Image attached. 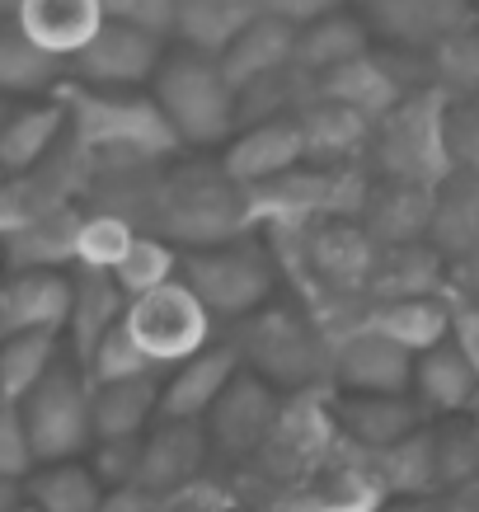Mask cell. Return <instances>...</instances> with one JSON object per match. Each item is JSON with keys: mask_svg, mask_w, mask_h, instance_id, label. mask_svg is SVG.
Instances as JSON below:
<instances>
[{"mask_svg": "<svg viewBox=\"0 0 479 512\" xmlns=\"http://www.w3.org/2000/svg\"><path fill=\"white\" fill-rule=\"evenodd\" d=\"M376 264H381V245L362 221L325 217L315 231H306V273L320 282V292L367 296Z\"/></svg>", "mask_w": 479, "mask_h": 512, "instance_id": "8fae6325", "label": "cell"}, {"mask_svg": "<svg viewBox=\"0 0 479 512\" xmlns=\"http://www.w3.org/2000/svg\"><path fill=\"white\" fill-rule=\"evenodd\" d=\"M433 461L442 494L479 484V423L470 414H447L433 423Z\"/></svg>", "mask_w": 479, "mask_h": 512, "instance_id": "8d00e7d4", "label": "cell"}, {"mask_svg": "<svg viewBox=\"0 0 479 512\" xmlns=\"http://www.w3.org/2000/svg\"><path fill=\"white\" fill-rule=\"evenodd\" d=\"M376 461L381 466L376 470V480L386 484V494H428V489H437V461H433V428L423 423L418 433H409L404 442H395V447L376 451Z\"/></svg>", "mask_w": 479, "mask_h": 512, "instance_id": "74e56055", "label": "cell"}, {"mask_svg": "<svg viewBox=\"0 0 479 512\" xmlns=\"http://www.w3.org/2000/svg\"><path fill=\"white\" fill-rule=\"evenodd\" d=\"M160 381L165 372H141L94 386V437H146L160 419Z\"/></svg>", "mask_w": 479, "mask_h": 512, "instance_id": "4316f807", "label": "cell"}, {"mask_svg": "<svg viewBox=\"0 0 479 512\" xmlns=\"http://www.w3.org/2000/svg\"><path fill=\"white\" fill-rule=\"evenodd\" d=\"M179 259H184V249L174 245V240L137 231L132 249H127L123 259H118V268H113V282H118V287H123V296L132 301V296L151 292V287H160V282L179 278Z\"/></svg>", "mask_w": 479, "mask_h": 512, "instance_id": "f35d334b", "label": "cell"}, {"mask_svg": "<svg viewBox=\"0 0 479 512\" xmlns=\"http://www.w3.org/2000/svg\"><path fill=\"white\" fill-rule=\"evenodd\" d=\"M362 24L386 33L390 43L428 52L470 24V0H362Z\"/></svg>", "mask_w": 479, "mask_h": 512, "instance_id": "ac0fdd59", "label": "cell"}, {"mask_svg": "<svg viewBox=\"0 0 479 512\" xmlns=\"http://www.w3.org/2000/svg\"><path fill=\"white\" fill-rule=\"evenodd\" d=\"M217 62H221V71L231 76L235 90H249V85H259V80L296 66V24L273 15V10H263V15L221 52Z\"/></svg>", "mask_w": 479, "mask_h": 512, "instance_id": "ffe728a7", "label": "cell"}, {"mask_svg": "<svg viewBox=\"0 0 479 512\" xmlns=\"http://www.w3.org/2000/svg\"><path fill=\"white\" fill-rule=\"evenodd\" d=\"M282 419V400H278V386H268L259 372H249L240 367L235 381L221 390V400L207 409V442L212 451H226V456H249V451H259L273 428Z\"/></svg>", "mask_w": 479, "mask_h": 512, "instance_id": "30bf717a", "label": "cell"}, {"mask_svg": "<svg viewBox=\"0 0 479 512\" xmlns=\"http://www.w3.org/2000/svg\"><path fill=\"white\" fill-rule=\"evenodd\" d=\"M451 268L428 240H409V245L381 249V264L371 273L367 301H395V296H433L447 292Z\"/></svg>", "mask_w": 479, "mask_h": 512, "instance_id": "83f0119b", "label": "cell"}, {"mask_svg": "<svg viewBox=\"0 0 479 512\" xmlns=\"http://www.w3.org/2000/svg\"><path fill=\"white\" fill-rule=\"evenodd\" d=\"M24 494L43 512H104V484H99L85 456L38 466L24 480Z\"/></svg>", "mask_w": 479, "mask_h": 512, "instance_id": "1f68e13d", "label": "cell"}, {"mask_svg": "<svg viewBox=\"0 0 479 512\" xmlns=\"http://www.w3.org/2000/svg\"><path fill=\"white\" fill-rule=\"evenodd\" d=\"M66 132V104H29V109H10V118L0 123V170L5 174H24L33 165H43L57 141Z\"/></svg>", "mask_w": 479, "mask_h": 512, "instance_id": "f1b7e54d", "label": "cell"}, {"mask_svg": "<svg viewBox=\"0 0 479 512\" xmlns=\"http://www.w3.org/2000/svg\"><path fill=\"white\" fill-rule=\"evenodd\" d=\"M428 245L456 264L479 245V174L456 170L433 188V217H428Z\"/></svg>", "mask_w": 479, "mask_h": 512, "instance_id": "484cf974", "label": "cell"}, {"mask_svg": "<svg viewBox=\"0 0 479 512\" xmlns=\"http://www.w3.org/2000/svg\"><path fill=\"white\" fill-rule=\"evenodd\" d=\"M155 104L188 146H221L240 127V90L207 52H174L155 71Z\"/></svg>", "mask_w": 479, "mask_h": 512, "instance_id": "3957f363", "label": "cell"}, {"mask_svg": "<svg viewBox=\"0 0 479 512\" xmlns=\"http://www.w3.org/2000/svg\"><path fill=\"white\" fill-rule=\"evenodd\" d=\"M343 0H268V10L273 15H282V19H292L296 29L301 24H310V19H320V15H334Z\"/></svg>", "mask_w": 479, "mask_h": 512, "instance_id": "c3c4849f", "label": "cell"}, {"mask_svg": "<svg viewBox=\"0 0 479 512\" xmlns=\"http://www.w3.org/2000/svg\"><path fill=\"white\" fill-rule=\"evenodd\" d=\"M123 325L141 343V353L151 357L160 372H170L184 357H193L198 348L212 343L217 320H212V311L202 306L198 292L184 278H170L151 287V292L132 296L123 311Z\"/></svg>", "mask_w": 479, "mask_h": 512, "instance_id": "ba28073f", "label": "cell"}, {"mask_svg": "<svg viewBox=\"0 0 479 512\" xmlns=\"http://www.w3.org/2000/svg\"><path fill=\"white\" fill-rule=\"evenodd\" d=\"M235 353L278 390H315L329 381V339L296 306L263 301L254 315L235 320Z\"/></svg>", "mask_w": 479, "mask_h": 512, "instance_id": "7a4b0ae2", "label": "cell"}, {"mask_svg": "<svg viewBox=\"0 0 479 512\" xmlns=\"http://www.w3.org/2000/svg\"><path fill=\"white\" fill-rule=\"evenodd\" d=\"M179 278L198 292V301L212 311V320H245L273 301L278 292V259L268 245H254L249 235H235L226 245L184 249Z\"/></svg>", "mask_w": 479, "mask_h": 512, "instance_id": "5b68a950", "label": "cell"}, {"mask_svg": "<svg viewBox=\"0 0 479 512\" xmlns=\"http://www.w3.org/2000/svg\"><path fill=\"white\" fill-rule=\"evenodd\" d=\"M447 339L461 348V357L479 372V301L451 292V329H447Z\"/></svg>", "mask_w": 479, "mask_h": 512, "instance_id": "7dc6e473", "label": "cell"}, {"mask_svg": "<svg viewBox=\"0 0 479 512\" xmlns=\"http://www.w3.org/2000/svg\"><path fill=\"white\" fill-rule=\"evenodd\" d=\"M0 339H5V329H0Z\"/></svg>", "mask_w": 479, "mask_h": 512, "instance_id": "9f6ffc18", "label": "cell"}, {"mask_svg": "<svg viewBox=\"0 0 479 512\" xmlns=\"http://www.w3.org/2000/svg\"><path fill=\"white\" fill-rule=\"evenodd\" d=\"M141 372H160V367L141 353V343L127 334L123 320L99 339V348H94L90 362H85V376H90L94 386H104V381H123V376H141Z\"/></svg>", "mask_w": 479, "mask_h": 512, "instance_id": "b9f144b4", "label": "cell"}, {"mask_svg": "<svg viewBox=\"0 0 479 512\" xmlns=\"http://www.w3.org/2000/svg\"><path fill=\"white\" fill-rule=\"evenodd\" d=\"M263 10L268 0H174V33L193 52L221 57Z\"/></svg>", "mask_w": 479, "mask_h": 512, "instance_id": "d4e9b609", "label": "cell"}, {"mask_svg": "<svg viewBox=\"0 0 479 512\" xmlns=\"http://www.w3.org/2000/svg\"><path fill=\"white\" fill-rule=\"evenodd\" d=\"M414 357L376 329H357L329 348V381L362 395H414Z\"/></svg>", "mask_w": 479, "mask_h": 512, "instance_id": "7c38bea8", "label": "cell"}, {"mask_svg": "<svg viewBox=\"0 0 479 512\" xmlns=\"http://www.w3.org/2000/svg\"><path fill=\"white\" fill-rule=\"evenodd\" d=\"M428 217H433V188L395 184L386 193L362 202V226L376 235V245H409V240H428Z\"/></svg>", "mask_w": 479, "mask_h": 512, "instance_id": "4dcf8cb0", "label": "cell"}, {"mask_svg": "<svg viewBox=\"0 0 479 512\" xmlns=\"http://www.w3.org/2000/svg\"><path fill=\"white\" fill-rule=\"evenodd\" d=\"M428 62H433L437 90L456 94V99L479 94V33L470 29V24L428 47Z\"/></svg>", "mask_w": 479, "mask_h": 512, "instance_id": "60d3db41", "label": "cell"}, {"mask_svg": "<svg viewBox=\"0 0 479 512\" xmlns=\"http://www.w3.org/2000/svg\"><path fill=\"white\" fill-rule=\"evenodd\" d=\"M0 179H5V170H0Z\"/></svg>", "mask_w": 479, "mask_h": 512, "instance_id": "6f0895ef", "label": "cell"}, {"mask_svg": "<svg viewBox=\"0 0 479 512\" xmlns=\"http://www.w3.org/2000/svg\"><path fill=\"white\" fill-rule=\"evenodd\" d=\"M80 217L71 202L43 212L38 221H29L24 231L5 235V268H76V231Z\"/></svg>", "mask_w": 479, "mask_h": 512, "instance_id": "f546056e", "label": "cell"}, {"mask_svg": "<svg viewBox=\"0 0 479 512\" xmlns=\"http://www.w3.org/2000/svg\"><path fill=\"white\" fill-rule=\"evenodd\" d=\"M447 146L456 170L479 174V94H465V99L447 104Z\"/></svg>", "mask_w": 479, "mask_h": 512, "instance_id": "ee69618b", "label": "cell"}, {"mask_svg": "<svg viewBox=\"0 0 479 512\" xmlns=\"http://www.w3.org/2000/svg\"><path fill=\"white\" fill-rule=\"evenodd\" d=\"M62 334L52 329H24V334H5L0 339V395L19 404L38 381H43L57 362H62Z\"/></svg>", "mask_w": 479, "mask_h": 512, "instance_id": "d6a6232c", "label": "cell"}, {"mask_svg": "<svg viewBox=\"0 0 479 512\" xmlns=\"http://www.w3.org/2000/svg\"><path fill=\"white\" fill-rule=\"evenodd\" d=\"M104 5V19H123V24H137V29L151 33H174V0H99Z\"/></svg>", "mask_w": 479, "mask_h": 512, "instance_id": "bcb514c9", "label": "cell"}, {"mask_svg": "<svg viewBox=\"0 0 479 512\" xmlns=\"http://www.w3.org/2000/svg\"><path fill=\"white\" fill-rule=\"evenodd\" d=\"M10 512H43V508H38L33 498H24V503H15V508H10Z\"/></svg>", "mask_w": 479, "mask_h": 512, "instance_id": "f907efd6", "label": "cell"}, {"mask_svg": "<svg viewBox=\"0 0 479 512\" xmlns=\"http://www.w3.org/2000/svg\"><path fill=\"white\" fill-rule=\"evenodd\" d=\"M85 461L104 489H127V484H137L141 470V437H94Z\"/></svg>", "mask_w": 479, "mask_h": 512, "instance_id": "7bdbcfd3", "label": "cell"}, {"mask_svg": "<svg viewBox=\"0 0 479 512\" xmlns=\"http://www.w3.org/2000/svg\"><path fill=\"white\" fill-rule=\"evenodd\" d=\"M5 118H10V104H5V94H0V123H5Z\"/></svg>", "mask_w": 479, "mask_h": 512, "instance_id": "816d5d0a", "label": "cell"}, {"mask_svg": "<svg viewBox=\"0 0 479 512\" xmlns=\"http://www.w3.org/2000/svg\"><path fill=\"white\" fill-rule=\"evenodd\" d=\"M160 235L179 249L226 245L235 235H249V193L226 170H184L155 193Z\"/></svg>", "mask_w": 479, "mask_h": 512, "instance_id": "277c9868", "label": "cell"}, {"mask_svg": "<svg viewBox=\"0 0 479 512\" xmlns=\"http://www.w3.org/2000/svg\"><path fill=\"white\" fill-rule=\"evenodd\" d=\"M479 395V372L461 357L451 339L433 343L428 353L414 357V400L428 409V419L465 414Z\"/></svg>", "mask_w": 479, "mask_h": 512, "instance_id": "603a6c76", "label": "cell"}, {"mask_svg": "<svg viewBox=\"0 0 479 512\" xmlns=\"http://www.w3.org/2000/svg\"><path fill=\"white\" fill-rule=\"evenodd\" d=\"M367 329L395 339L409 353H428L451 329V292L433 296H395V301H367Z\"/></svg>", "mask_w": 479, "mask_h": 512, "instance_id": "cb8c5ba5", "label": "cell"}, {"mask_svg": "<svg viewBox=\"0 0 479 512\" xmlns=\"http://www.w3.org/2000/svg\"><path fill=\"white\" fill-rule=\"evenodd\" d=\"M15 24L29 33L43 52H52L57 62H71L80 47L99 33L104 5H99V0H19Z\"/></svg>", "mask_w": 479, "mask_h": 512, "instance_id": "44dd1931", "label": "cell"}, {"mask_svg": "<svg viewBox=\"0 0 479 512\" xmlns=\"http://www.w3.org/2000/svg\"><path fill=\"white\" fill-rule=\"evenodd\" d=\"M245 362L235 353V343H207L179 367L165 372L160 381V419H207V409L221 400V390L235 381Z\"/></svg>", "mask_w": 479, "mask_h": 512, "instance_id": "5bb4252c", "label": "cell"}, {"mask_svg": "<svg viewBox=\"0 0 479 512\" xmlns=\"http://www.w3.org/2000/svg\"><path fill=\"white\" fill-rule=\"evenodd\" d=\"M329 414L357 447L367 451L395 447V442H404L409 433H418L428 423V409L414 395H362V390H339Z\"/></svg>", "mask_w": 479, "mask_h": 512, "instance_id": "e0dca14e", "label": "cell"}, {"mask_svg": "<svg viewBox=\"0 0 479 512\" xmlns=\"http://www.w3.org/2000/svg\"><path fill=\"white\" fill-rule=\"evenodd\" d=\"M71 292L76 278L66 268H5L0 273V329H52L62 334L71 320Z\"/></svg>", "mask_w": 479, "mask_h": 512, "instance_id": "4fadbf2b", "label": "cell"}, {"mask_svg": "<svg viewBox=\"0 0 479 512\" xmlns=\"http://www.w3.org/2000/svg\"><path fill=\"white\" fill-rule=\"evenodd\" d=\"M137 240V226L123 217V212H90V217H80V231H76V268H99V273H113L118 259H123L127 249Z\"/></svg>", "mask_w": 479, "mask_h": 512, "instance_id": "ab89813d", "label": "cell"}, {"mask_svg": "<svg viewBox=\"0 0 479 512\" xmlns=\"http://www.w3.org/2000/svg\"><path fill=\"white\" fill-rule=\"evenodd\" d=\"M447 104L451 94L428 85V90H414L404 104H395L381 118L376 160L386 165L395 184L437 188L442 179L456 174V160H451L447 146Z\"/></svg>", "mask_w": 479, "mask_h": 512, "instance_id": "8992f818", "label": "cell"}, {"mask_svg": "<svg viewBox=\"0 0 479 512\" xmlns=\"http://www.w3.org/2000/svg\"><path fill=\"white\" fill-rule=\"evenodd\" d=\"M38 466L76 461L94 447V381L76 357H62L38 386L19 400Z\"/></svg>", "mask_w": 479, "mask_h": 512, "instance_id": "52a82bcc", "label": "cell"}, {"mask_svg": "<svg viewBox=\"0 0 479 512\" xmlns=\"http://www.w3.org/2000/svg\"><path fill=\"white\" fill-rule=\"evenodd\" d=\"M315 90L325 94V99H339V104L357 109L367 123H381L395 104H404V99L414 94L409 85H404V76H395L376 52H357V57H348V62L320 71Z\"/></svg>", "mask_w": 479, "mask_h": 512, "instance_id": "d6986e66", "label": "cell"}, {"mask_svg": "<svg viewBox=\"0 0 479 512\" xmlns=\"http://www.w3.org/2000/svg\"><path fill=\"white\" fill-rule=\"evenodd\" d=\"M33 470H38V456H33L24 414H19V404H5V409H0V475L29 480Z\"/></svg>", "mask_w": 479, "mask_h": 512, "instance_id": "f6af8a7d", "label": "cell"}, {"mask_svg": "<svg viewBox=\"0 0 479 512\" xmlns=\"http://www.w3.org/2000/svg\"><path fill=\"white\" fill-rule=\"evenodd\" d=\"M71 278H76V292H71V320H66L62 339H66V353L85 367L90 353L99 348V339L123 320L127 296L113 282V273H99V268H76Z\"/></svg>", "mask_w": 479, "mask_h": 512, "instance_id": "7402d4cb", "label": "cell"}, {"mask_svg": "<svg viewBox=\"0 0 479 512\" xmlns=\"http://www.w3.org/2000/svg\"><path fill=\"white\" fill-rule=\"evenodd\" d=\"M207 451H212V442H207V428L198 419H155L141 437L137 489H146V494L179 489L202 470Z\"/></svg>", "mask_w": 479, "mask_h": 512, "instance_id": "2e32d148", "label": "cell"}, {"mask_svg": "<svg viewBox=\"0 0 479 512\" xmlns=\"http://www.w3.org/2000/svg\"><path fill=\"white\" fill-rule=\"evenodd\" d=\"M357 52H367V24L362 19H348V15H320L296 29V66L306 71H329V66L348 62Z\"/></svg>", "mask_w": 479, "mask_h": 512, "instance_id": "d590c367", "label": "cell"}, {"mask_svg": "<svg viewBox=\"0 0 479 512\" xmlns=\"http://www.w3.org/2000/svg\"><path fill=\"white\" fill-rule=\"evenodd\" d=\"M165 62V38L123 19H104L99 33L71 57V76L80 85H99V90H137L155 80Z\"/></svg>", "mask_w": 479, "mask_h": 512, "instance_id": "9c48e42d", "label": "cell"}, {"mask_svg": "<svg viewBox=\"0 0 479 512\" xmlns=\"http://www.w3.org/2000/svg\"><path fill=\"white\" fill-rule=\"evenodd\" d=\"M306 160V137H301V123L296 113H278V118H259L254 127L235 132L231 146H226V160L221 170L231 174L235 184H263V179H278V174L296 170Z\"/></svg>", "mask_w": 479, "mask_h": 512, "instance_id": "9a60e30c", "label": "cell"}, {"mask_svg": "<svg viewBox=\"0 0 479 512\" xmlns=\"http://www.w3.org/2000/svg\"><path fill=\"white\" fill-rule=\"evenodd\" d=\"M0 273H5V240H0Z\"/></svg>", "mask_w": 479, "mask_h": 512, "instance_id": "f5cc1de1", "label": "cell"}, {"mask_svg": "<svg viewBox=\"0 0 479 512\" xmlns=\"http://www.w3.org/2000/svg\"><path fill=\"white\" fill-rule=\"evenodd\" d=\"M296 123H301V137H306V160H329V165H339L343 156H353L357 146L367 141V118L339 99H315L310 109L296 113Z\"/></svg>", "mask_w": 479, "mask_h": 512, "instance_id": "836d02e7", "label": "cell"}, {"mask_svg": "<svg viewBox=\"0 0 479 512\" xmlns=\"http://www.w3.org/2000/svg\"><path fill=\"white\" fill-rule=\"evenodd\" d=\"M5 404H10V400H5V395H0V409H5Z\"/></svg>", "mask_w": 479, "mask_h": 512, "instance_id": "11a10c76", "label": "cell"}, {"mask_svg": "<svg viewBox=\"0 0 479 512\" xmlns=\"http://www.w3.org/2000/svg\"><path fill=\"white\" fill-rule=\"evenodd\" d=\"M24 480H15V475H0V512H10L15 503H24Z\"/></svg>", "mask_w": 479, "mask_h": 512, "instance_id": "681fc988", "label": "cell"}, {"mask_svg": "<svg viewBox=\"0 0 479 512\" xmlns=\"http://www.w3.org/2000/svg\"><path fill=\"white\" fill-rule=\"evenodd\" d=\"M62 66L52 52L33 43L29 33L15 24V15H0V94H38L57 85Z\"/></svg>", "mask_w": 479, "mask_h": 512, "instance_id": "e575fe53", "label": "cell"}, {"mask_svg": "<svg viewBox=\"0 0 479 512\" xmlns=\"http://www.w3.org/2000/svg\"><path fill=\"white\" fill-rule=\"evenodd\" d=\"M376 512H400V508H386V503H381V508H376ZM409 512H414V508H409Z\"/></svg>", "mask_w": 479, "mask_h": 512, "instance_id": "db71d44e", "label": "cell"}, {"mask_svg": "<svg viewBox=\"0 0 479 512\" xmlns=\"http://www.w3.org/2000/svg\"><path fill=\"white\" fill-rule=\"evenodd\" d=\"M57 99L66 104V127L76 137V151L109 160L113 170L155 165L184 146L165 109L155 99H141L137 90H99L76 80V85H62Z\"/></svg>", "mask_w": 479, "mask_h": 512, "instance_id": "6da1fadb", "label": "cell"}]
</instances>
